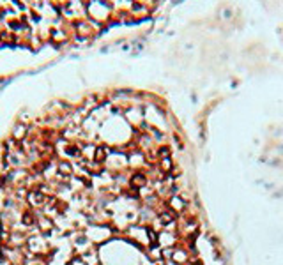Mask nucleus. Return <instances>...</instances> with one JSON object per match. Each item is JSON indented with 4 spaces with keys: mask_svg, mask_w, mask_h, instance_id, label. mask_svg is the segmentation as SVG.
<instances>
[{
    "mask_svg": "<svg viewBox=\"0 0 283 265\" xmlns=\"http://www.w3.org/2000/svg\"><path fill=\"white\" fill-rule=\"evenodd\" d=\"M25 133H27V129L23 127V126H18V127L14 129V138H18V140H21V138L25 136Z\"/></svg>",
    "mask_w": 283,
    "mask_h": 265,
    "instance_id": "obj_2",
    "label": "nucleus"
},
{
    "mask_svg": "<svg viewBox=\"0 0 283 265\" xmlns=\"http://www.w3.org/2000/svg\"><path fill=\"white\" fill-rule=\"evenodd\" d=\"M23 223H25V224H32V223H34V217H32L30 214H25L23 216Z\"/></svg>",
    "mask_w": 283,
    "mask_h": 265,
    "instance_id": "obj_5",
    "label": "nucleus"
},
{
    "mask_svg": "<svg viewBox=\"0 0 283 265\" xmlns=\"http://www.w3.org/2000/svg\"><path fill=\"white\" fill-rule=\"evenodd\" d=\"M105 156H106V150L103 149V147H98V149H96V159L101 161V159H105Z\"/></svg>",
    "mask_w": 283,
    "mask_h": 265,
    "instance_id": "obj_3",
    "label": "nucleus"
},
{
    "mask_svg": "<svg viewBox=\"0 0 283 265\" xmlns=\"http://www.w3.org/2000/svg\"><path fill=\"white\" fill-rule=\"evenodd\" d=\"M58 170H64V173H71V165L69 163H60Z\"/></svg>",
    "mask_w": 283,
    "mask_h": 265,
    "instance_id": "obj_4",
    "label": "nucleus"
},
{
    "mask_svg": "<svg viewBox=\"0 0 283 265\" xmlns=\"http://www.w3.org/2000/svg\"><path fill=\"white\" fill-rule=\"evenodd\" d=\"M30 201L34 203V205H41V203H44V200H46V196L41 193V191H34V193H30Z\"/></svg>",
    "mask_w": 283,
    "mask_h": 265,
    "instance_id": "obj_1",
    "label": "nucleus"
}]
</instances>
